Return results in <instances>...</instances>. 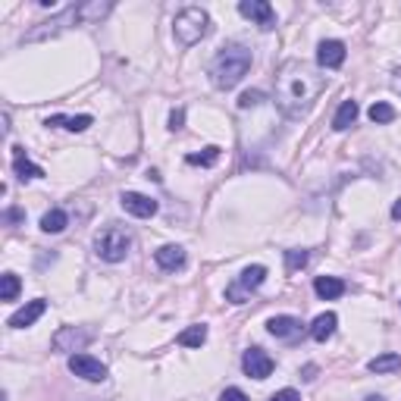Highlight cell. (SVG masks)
<instances>
[{
    "mask_svg": "<svg viewBox=\"0 0 401 401\" xmlns=\"http://www.w3.org/2000/svg\"><path fill=\"white\" fill-rule=\"evenodd\" d=\"M326 79L304 60H288L276 72V104L288 116H301L311 110V104L320 97Z\"/></svg>",
    "mask_w": 401,
    "mask_h": 401,
    "instance_id": "6da1fadb",
    "label": "cell"
},
{
    "mask_svg": "<svg viewBox=\"0 0 401 401\" xmlns=\"http://www.w3.org/2000/svg\"><path fill=\"white\" fill-rule=\"evenodd\" d=\"M248 69H251V50H248L245 44H226V48H219V54L213 57V66H211L213 85L223 91L235 88V85L248 75Z\"/></svg>",
    "mask_w": 401,
    "mask_h": 401,
    "instance_id": "7a4b0ae2",
    "label": "cell"
},
{
    "mask_svg": "<svg viewBox=\"0 0 401 401\" xmlns=\"http://www.w3.org/2000/svg\"><path fill=\"white\" fill-rule=\"evenodd\" d=\"M173 32H176L179 44L191 48V44H197L201 38L211 35V16L201 7H185V10H179L176 19H173Z\"/></svg>",
    "mask_w": 401,
    "mask_h": 401,
    "instance_id": "3957f363",
    "label": "cell"
},
{
    "mask_svg": "<svg viewBox=\"0 0 401 401\" xmlns=\"http://www.w3.org/2000/svg\"><path fill=\"white\" fill-rule=\"evenodd\" d=\"M129 248H132V235H129V229H123V226H107V229H101L95 235V254L101 260H107V264H119V260H126Z\"/></svg>",
    "mask_w": 401,
    "mask_h": 401,
    "instance_id": "277c9868",
    "label": "cell"
},
{
    "mask_svg": "<svg viewBox=\"0 0 401 401\" xmlns=\"http://www.w3.org/2000/svg\"><path fill=\"white\" fill-rule=\"evenodd\" d=\"M75 22H85V19H82V3H72V7H66L63 13H57L54 19L41 22V26L32 28V32H28L26 38H22V41H41V38H50V35H60L63 28L75 26Z\"/></svg>",
    "mask_w": 401,
    "mask_h": 401,
    "instance_id": "5b68a950",
    "label": "cell"
},
{
    "mask_svg": "<svg viewBox=\"0 0 401 401\" xmlns=\"http://www.w3.org/2000/svg\"><path fill=\"white\" fill-rule=\"evenodd\" d=\"M264 279H266V266H260V264L245 266V270H242V276H238L235 282L226 288V301H232V304H245L248 292H254V288L264 286Z\"/></svg>",
    "mask_w": 401,
    "mask_h": 401,
    "instance_id": "8992f818",
    "label": "cell"
},
{
    "mask_svg": "<svg viewBox=\"0 0 401 401\" xmlns=\"http://www.w3.org/2000/svg\"><path fill=\"white\" fill-rule=\"evenodd\" d=\"M91 339H95V333L91 329H82V326H63L60 333L54 335V351L60 354H69V351H82L85 345H91Z\"/></svg>",
    "mask_w": 401,
    "mask_h": 401,
    "instance_id": "52a82bcc",
    "label": "cell"
},
{
    "mask_svg": "<svg viewBox=\"0 0 401 401\" xmlns=\"http://www.w3.org/2000/svg\"><path fill=\"white\" fill-rule=\"evenodd\" d=\"M69 373L82 376V380H88V382L107 380V367H104L97 358H91V354H72V358H69Z\"/></svg>",
    "mask_w": 401,
    "mask_h": 401,
    "instance_id": "ba28073f",
    "label": "cell"
},
{
    "mask_svg": "<svg viewBox=\"0 0 401 401\" xmlns=\"http://www.w3.org/2000/svg\"><path fill=\"white\" fill-rule=\"evenodd\" d=\"M273 358L264 351V348H248L245 358H242V370H245L251 380H266V376L273 373Z\"/></svg>",
    "mask_w": 401,
    "mask_h": 401,
    "instance_id": "9c48e42d",
    "label": "cell"
},
{
    "mask_svg": "<svg viewBox=\"0 0 401 401\" xmlns=\"http://www.w3.org/2000/svg\"><path fill=\"white\" fill-rule=\"evenodd\" d=\"M238 13L245 16V19H254L260 28L276 26V10H273L266 0H242V3H238Z\"/></svg>",
    "mask_w": 401,
    "mask_h": 401,
    "instance_id": "30bf717a",
    "label": "cell"
},
{
    "mask_svg": "<svg viewBox=\"0 0 401 401\" xmlns=\"http://www.w3.org/2000/svg\"><path fill=\"white\" fill-rule=\"evenodd\" d=\"M123 207L132 213V217H141V219H148V217H154L157 211H160V204H157L154 197H148V195H138V191H123Z\"/></svg>",
    "mask_w": 401,
    "mask_h": 401,
    "instance_id": "8fae6325",
    "label": "cell"
},
{
    "mask_svg": "<svg viewBox=\"0 0 401 401\" xmlns=\"http://www.w3.org/2000/svg\"><path fill=\"white\" fill-rule=\"evenodd\" d=\"M48 311V301L44 298H35V301H28L26 307H19V311L13 313V317L7 320V326H13V329H26V326H32L35 320L41 317V313Z\"/></svg>",
    "mask_w": 401,
    "mask_h": 401,
    "instance_id": "7c38bea8",
    "label": "cell"
},
{
    "mask_svg": "<svg viewBox=\"0 0 401 401\" xmlns=\"http://www.w3.org/2000/svg\"><path fill=\"white\" fill-rule=\"evenodd\" d=\"M266 333L276 335V339H295L301 333V320L292 313H279V317L266 320Z\"/></svg>",
    "mask_w": 401,
    "mask_h": 401,
    "instance_id": "4fadbf2b",
    "label": "cell"
},
{
    "mask_svg": "<svg viewBox=\"0 0 401 401\" xmlns=\"http://www.w3.org/2000/svg\"><path fill=\"white\" fill-rule=\"evenodd\" d=\"M345 54L348 50L342 41H320V48H317V60L323 69H339L345 63Z\"/></svg>",
    "mask_w": 401,
    "mask_h": 401,
    "instance_id": "5bb4252c",
    "label": "cell"
},
{
    "mask_svg": "<svg viewBox=\"0 0 401 401\" xmlns=\"http://www.w3.org/2000/svg\"><path fill=\"white\" fill-rule=\"evenodd\" d=\"M154 260L160 270L173 273V270H182L185 266V251L179 245H164V248H157L154 251Z\"/></svg>",
    "mask_w": 401,
    "mask_h": 401,
    "instance_id": "9a60e30c",
    "label": "cell"
},
{
    "mask_svg": "<svg viewBox=\"0 0 401 401\" xmlns=\"http://www.w3.org/2000/svg\"><path fill=\"white\" fill-rule=\"evenodd\" d=\"M313 292H317L323 301H333V298H342V295H345V282H342L339 276H317Z\"/></svg>",
    "mask_w": 401,
    "mask_h": 401,
    "instance_id": "2e32d148",
    "label": "cell"
},
{
    "mask_svg": "<svg viewBox=\"0 0 401 401\" xmlns=\"http://www.w3.org/2000/svg\"><path fill=\"white\" fill-rule=\"evenodd\" d=\"M16 154H13V173L22 179V182H28V179H41L44 176V170L41 166H35L32 160H28L26 154H22V148H13Z\"/></svg>",
    "mask_w": 401,
    "mask_h": 401,
    "instance_id": "e0dca14e",
    "label": "cell"
},
{
    "mask_svg": "<svg viewBox=\"0 0 401 401\" xmlns=\"http://www.w3.org/2000/svg\"><path fill=\"white\" fill-rule=\"evenodd\" d=\"M44 123H48V126H60V129H66V132H85L91 123H95V119H91L88 113H82V116H48Z\"/></svg>",
    "mask_w": 401,
    "mask_h": 401,
    "instance_id": "ac0fdd59",
    "label": "cell"
},
{
    "mask_svg": "<svg viewBox=\"0 0 401 401\" xmlns=\"http://www.w3.org/2000/svg\"><path fill=\"white\" fill-rule=\"evenodd\" d=\"M358 101H342V107L335 110V116H333V129L335 132H345L348 126L354 123V119H358Z\"/></svg>",
    "mask_w": 401,
    "mask_h": 401,
    "instance_id": "d6986e66",
    "label": "cell"
},
{
    "mask_svg": "<svg viewBox=\"0 0 401 401\" xmlns=\"http://www.w3.org/2000/svg\"><path fill=\"white\" fill-rule=\"evenodd\" d=\"M335 323H339V317H335L333 311H329V313H320V317L313 320L311 335H313V339H317V342H326L329 335L335 333Z\"/></svg>",
    "mask_w": 401,
    "mask_h": 401,
    "instance_id": "ffe728a7",
    "label": "cell"
},
{
    "mask_svg": "<svg viewBox=\"0 0 401 401\" xmlns=\"http://www.w3.org/2000/svg\"><path fill=\"white\" fill-rule=\"evenodd\" d=\"M367 367H370V373H395V370H401V354H395V351L376 354Z\"/></svg>",
    "mask_w": 401,
    "mask_h": 401,
    "instance_id": "44dd1931",
    "label": "cell"
},
{
    "mask_svg": "<svg viewBox=\"0 0 401 401\" xmlns=\"http://www.w3.org/2000/svg\"><path fill=\"white\" fill-rule=\"evenodd\" d=\"M204 342H207V326H204V323H195V326H188V329L179 333V345H185V348H201Z\"/></svg>",
    "mask_w": 401,
    "mask_h": 401,
    "instance_id": "7402d4cb",
    "label": "cell"
},
{
    "mask_svg": "<svg viewBox=\"0 0 401 401\" xmlns=\"http://www.w3.org/2000/svg\"><path fill=\"white\" fill-rule=\"evenodd\" d=\"M66 226H69V217H66V211H60V207H54V211H48V213L41 217V229L50 232V235L63 232Z\"/></svg>",
    "mask_w": 401,
    "mask_h": 401,
    "instance_id": "603a6c76",
    "label": "cell"
},
{
    "mask_svg": "<svg viewBox=\"0 0 401 401\" xmlns=\"http://www.w3.org/2000/svg\"><path fill=\"white\" fill-rule=\"evenodd\" d=\"M367 116L373 119L376 126H386V123H392V119H395V107H392V104H386V101H376L373 107L367 110Z\"/></svg>",
    "mask_w": 401,
    "mask_h": 401,
    "instance_id": "cb8c5ba5",
    "label": "cell"
},
{
    "mask_svg": "<svg viewBox=\"0 0 401 401\" xmlns=\"http://www.w3.org/2000/svg\"><path fill=\"white\" fill-rule=\"evenodd\" d=\"M185 160H188L191 166H213L219 160V148H217V144H211V148H204L201 154H188Z\"/></svg>",
    "mask_w": 401,
    "mask_h": 401,
    "instance_id": "d4e9b609",
    "label": "cell"
},
{
    "mask_svg": "<svg viewBox=\"0 0 401 401\" xmlns=\"http://www.w3.org/2000/svg\"><path fill=\"white\" fill-rule=\"evenodd\" d=\"M307 260H311V254H307L304 248H292V251H286V270L298 273L301 266H307Z\"/></svg>",
    "mask_w": 401,
    "mask_h": 401,
    "instance_id": "484cf974",
    "label": "cell"
},
{
    "mask_svg": "<svg viewBox=\"0 0 401 401\" xmlns=\"http://www.w3.org/2000/svg\"><path fill=\"white\" fill-rule=\"evenodd\" d=\"M19 288H22L19 276H16V273H3V292H0V298H3V301H16Z\"/></svg>",
    "mask_w": 401,
    "mask_h": 401,
    "instance_id": "4316f807",
    "label": "cell"
},
{
    "mask_svg": "<svg viewBox=\"0 0 401 401\" xmlns=\"http://www.w3.org/2000/svg\"><path fill=\"white\" fill-rule=\"evenodd\" d=\"M264 101V91H245V95L238 97V110H248V107H257Z\"/></svg>",
    "mask_w": 401,
    "mask_h": 401,
    "instance_id": "83f0119b",
    "label": "cell"
},
{
    "mask_svg": "<svg viewBox=\"0 0 401 401\" xmlns=\"http://www.w3.org/2000/svg\"><path fill=\"white\" fill-rule=\"evenodd\" d=\"M219 401H248V395L242 392V389H235V386H232V389H226V392L219 395Z\"/></svg>",
    "mask_w": 401,
    "mask_h": 401,
    "instance_id": "f1b7e54d",
    "label": "cell"
},
{
    "mask_svg": "<svg viewBox=\"0 0 401 401\" xmlns=\"http://www.w3.org/2000/svg\"><path fill=\"white\" fill-rule=\"evenodd\" d=\"M270 401H301V395L295 392V389H279V392L273 395Z\"/></svg>",
    "mask_w": 401,
    "mask_h": 401,
    "instance_id": "f546056e",
    "label": "cell"
},
{
    "mask_svg": "<svg viewBox=\"0 0 401 401\" xmlns=\"http://www.w3.org/2000/svg\"><path fill=\"white\" fill-rule=\"evenodd\" d=\"M182 126H185V110H173V113H170V129L179 132Z\"/></svg>",
    "mask_w": 401,
    "mask_h": 401,
    "instance_id": "4dcf8cb0",
    "label": "cell"
},
{
    "mask_svg": "<svg viewBox=\"0 0 401 401\" xmlns=\"http://www.w3.org/2000/svg\"><path fill=\"white\" fill-rule=\"evenodd\" d=\"M3 217H7V223H22V219H26V213H22L19 207H10V211L3 213Z\"/></svg>",
    "mask_w": 401,
    "mask_h": 401,
    "instance_id": "1f68e13d",
    "label": "cell"
},
{
    "mask_svg": "<svg viewBox=\"0 0 401 401\" xmlns=\"http://www.w3.org/2000/svg\"><path fill=\"white\" fill-rule=\"evenodd\" d=\"M392 219H401V197L392 204Z\"/></svg>",
    "mask_w": 401,
    "mask_h": 401,
    "instance_id": "d6a6232c",
    "label": "cell"
},
{
    "mask_svg": "<svg viewBox=\"0 0 401 401\" xmlns=\"http://www.w3.org/2000/svg\"><path fill=\"white\" fill-rule=\"evenodd\" d=\"M313 373H317V367H313V364H307V367H304V380H313Z\"/></svg>",
    "mask_w": 401,
    "mask_h": 401,
    "instance_id": "836d02e7",
    "label": "cell"
},
{
    "mask_svg": "<svg viewBox=\"0 0 401 401\" xmlns=\"http://www.w3.org/2000/svg\"><path fill=\"white\" fill-rule=\"evenodd\" d=\"M367 401H386V398H382V395H370Z\"/></svg>",
    "mask_w": 401,
    "mask_h": 401,
    "instance_id": "e575fe53",
    "label": "cell"
}]
</instances>
